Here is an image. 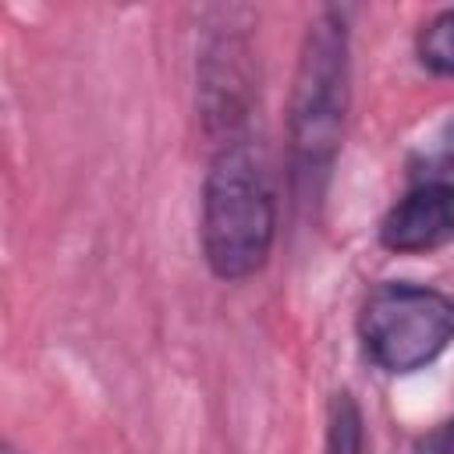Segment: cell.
Here are the masks:
<instances>
[{
	"mask_svg": "<svg viewBox=\"0 0 454 454\" xmlns=\"http://www.w3.org/2000/svg\"><path fill=\"white\" fill-rule=\"evenodd\" d=\"M351 110V25L348 11L323 7L298 46L287 92V167L298 199L316 202L344 145Z\"/></svg>",
	"mask_w": 454,
	"mask_h": 454,
	"instance_id": "cell-1",
	"label": "cell"
},
{
	"mask_svg": "<svg viewBox=\"0 0 454 454\" xmlns=\"http://www.w3.org/2000/svg\"><path fill=\"white\" fill-rule=\"evenodd\" d=\"M277 241V192L252 142L220 145L199 195V248L216 280L255 277Z\"/></svg>",
	"mask_w": 454,
	"mask_h": 454,
	"instance_id": "cell-2",
	"label": "cell"
},
{
	"mask_svg": "<svg viewBox=\"0 0 454 454\" xmlns=\"http://www.w3.org/2000/svg\"><path fill=\"white\" fill-rule=\"evenodd\" d=\"M355 330L362 355L380 372H419L454 340V294L429 284L383 280L362 298Z\"/></svg>",
	"mask_w": 454,
	"mask_h": 454,
	"instance_id": "cell-3",
	"label": "cell"
},
{
	"mask_svg": "<svg viewBox=\"0 0 454 454\" xmlns=\"http://www.w3.org/2000/svg\"><path fill=\"white\" fill-rule=\"evenodd\" d=\"M255 106L252 43L227 25L199 50V114L206 135L220 145L248 142V117Z\"/></svg>",
	"mask_w": 454,
	"mask_h": 454,
	"instance_id": "cell-4",
	"label": "cell"
},
{
	"mask_svg": "<svg viewBox=\"0 0 454 454\" xmlns=\"http://www.w3.org/2000/svg\"><path fill=\"white\" fill-rule=\"evenodd\" d=\"M376 238L394 255H429L454 241V177L415 181L380 220Z\"/></svg>",
	"mask_w": 454,
	"mask_h": 454,
	"instance_id": "cell-5",
	"label": "cell"
},
{
	"mask_svg": "<svg viewBox=\"0 0 454 454\" xmlns=\"http://www.w3.org/2000/svg\"><path fill=\"white\" fill-rule=\"evenodd\" d=\"M323 454H365V419L351 390H337L330 397Z\"/></svg>",
	"mask_w": 454,
	"mask_h": 454,
	"instance_id": "cell-6",
	"label": "cell"
},
{
	"mask_svg": "<svg viewBox=\"0 0 454 454\" xmlns=\"http://www.w3.org/2000/svg\"><path fill=\"white\" fill-rule=\"evenodd\" d=\"M415 57L429 74L454 78V7H443L419 25Z\"/></svg>",
	"mask_w": 454,
	"mask_h": 454,
	"instance_id": "cell-7",
	"label": "cell"
},
{
	"mask_svg": "<svg viewBox=\"0 0 454 454\" xmlns=\"http://www.w3.org/2000/svg\"><path fill=\"white\" fill-rule=\"evenodd\" d=\"M415 454H454V419H447L436 429H429L426 436H419Z\"/></svg>",
	"mask_w": 454,
	"mask_h": 454,
	"instance_id": "cell-8",
	"label": "cell"
},
{
	"mask_svg": "<svg viewBox=\"0 0 454 454\" xmlns=\"http://www.w3.org/2000/svg\"><path fill=\"white\" fill-rule=\"evenodd\" d=\"M4 454H21V450H14L11 443H4Z\"/></svg>",
	"mask_w": 454,
	"mask_h": 454,
	"instance_id": "cell-9",
	"label": "cell"
}]
</instances>
